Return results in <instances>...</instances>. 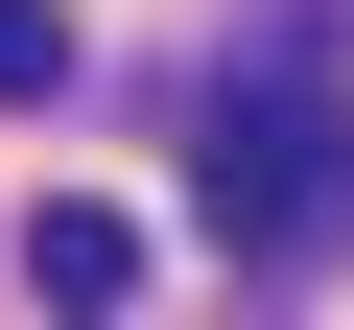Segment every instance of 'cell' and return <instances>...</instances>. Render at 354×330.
<instances>
[{"label":"cell","instance_id":"6da1fadb","mask_svg":"<svg viewBox=\"0 0 354 330\" xmlns=\"http://www.w3.org/2000/svg\"><path fill=\"white\" fill-rule=\"evenodd\" d=\"M189 189H213V236H236L260 283H283V260H354V118H330L307 71H260V95H213Z\"/></svg>","mask_w":354,"mask_h":330},{"label":"cell","instance_id":"7a4b0ae2","mask_svg":"<svg viewBox=\"0 0 354 330\" xmlns=\"http://www.w3.org/2000/svg\"><path fill=\"white\" fill-rule=\"evenodd\" d=\"M118 283H142V213L48 189V213H24V307H118Z\"/></svg>","mask_w":354,"mask_h":330},{"label":"cell","instance_id":"3957f363","mask_svg":"<svg viewBox=\"0 0 354 330\" xmlns=\"http://www.w3.org/2000/svg\"><path fill=\"white\" fill-rule=\"evenodd\" d=\"M0 95H71V0H0Z\"/></svg>","mask_w":354,"mask_h":330}]
</instances>
